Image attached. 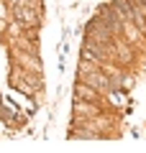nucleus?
Returning a JSON list of instances; mask_svg holds the SVG:
<instances>
[{"instance_id":"obj_1","label":"nucleus","mask_w":146,"mask_h":153,"mask_svg":"<svg viewBox=\"0 0 146 153\" xmlns=\"http://www.w3.org/2000/svg\"><path fill=\"white\" fill-rule=\"evenodd\" d=\"M80 76L85 79V84H90V87H97V89H105V87H110L108 76L97 74V71H92V69H87V71H80Z\"/></svg>"},{"instance_id":"obj_2","label":"nucleus","mask_w":146,"mask_h":153,"mask_svg":"<svg viewBox=\"0 0 146 153\" xmlns=\"http://www.w3.org/2000/svg\"><path fill=\"white\" fill-rule=\"evenodd\" d=\"M16 18H18V21H23V23H28V26H36V23H38V13L36 10H28L23 3H21V5H16Z\"/></svg>"},{"instance_id":"obj_3","label":"nucleus","mask_w":146,"mask_h":153,"mask_svg":"<svg viewBox=\"0 0 146 153\" xmlns=\"http://www.w3.org/2000/svg\"><path fill=\"white\" fill-rule=\"evenodd\" d=\"M82 97L85 100H95L97 94L90 89V84H80V87H77V100H82Z\"/></svg>"},{"instance_id":"obj_4","label":"nucleus","mask_w":146,"mask_h":153,"mask_svg":"<svg viewBox=\"0 0 146 153\" xmlns=\"http://www.w3.org/2000/svg\"><path fill=\"white\" fill-rule=\"evenodd\" d=\"M75 112H77V115H95L97 110L92 107V105H82V102H77V107H75Z\"/></svg>"}]
</instances>
